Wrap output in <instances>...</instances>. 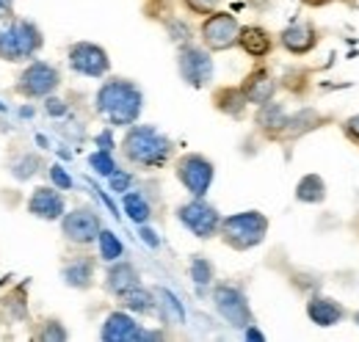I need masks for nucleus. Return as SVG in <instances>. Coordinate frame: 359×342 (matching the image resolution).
I'll list each match as a JSON object with an SVG mask.
<instances>
[{
  "label": "nucleus",
  "instance_id": "f257e3e1",
  "mask_svg": "<svg viewBox=\"0 0 359 342\" xmlns=\"http://www.w3.org/2000/svg\"><path fill=\"white\" fill-rule=\"evenodd\" d=\"M144 108V94L133 81L111 78L97 91V114L111 128H130L138 122Z\"/></svg>",
  "mask_w": 359,
  "mask_h": 342
},
{
  "label": "nucleus",
  "instance_id": "f03ea898",
  "mask_svg": "<svg viewBox=\"0 0 359 342\" xmlns=\"http://www.w3.org/2000/svg\"><path fill=\"white\" fill-rule=\"evenodd\" d=\"M122 152L138 169H163L175 155V141L152 125H130Z\"/></svg>",
  "mask_w": 359,
  "mask_h": 342
},
{
  "label": "nucleus",
  "instance_id": "7ed1b4c3",
  "mask_svg": "<svg viewBox=\"0 0 359 342\" xmlns=\"http://www.w3.org/2000/svg\"><path fill=\"white\" fill-rule=\"evenodd\" d=\"M219 235L229 249L235 252H249L255 246H260L269 235V218L257 210H246V213H235L229 218H222Z\"/></svg>",
  "mask_w": 359,
  "mask_h": 342
},
{
  "label": "nucleus",
  "instance_id": "20e7f679",
  "mask_svg": "<svg viewBox=\"0 0 359 342\" xmlns=\"http://www.w3.org/2000/svg\"><path fill=\"white\" fill-rule=\"evenodd\" d=\"M177 221L199 240H208L213 235H219L222 226V215L213 205L205 202V196H194L191 202L180 205L177 207Z\"/></svg>",
  "mask_w": 359,
  "mask_h": 342
},
{
  "label": "nucleus",
  "instance_id": "39448f33",
  "mask_svg": "<svg viewBox=\"0 0 359 342\" xmlns=\"http://www.w3.org/2000/svg\"><path fill=\"white\" fill-rule=\"evenodd\" d=\"M177 179L185 185V191L191 196H205L213 185V177H216V166L205 158V155H196V152H188L182 155L175 166Z\"/></svg>",
  "mask_w": 359,
  "mask_h": 342
},
{
  "label": "nucleus",
  "instance_id": "423d86ee",
  "mask_svg": "<svg viewBox=\"0 0 359 342\" xmlns=\"http://www.w3.org/2000/svg\"><path fill=\"white\" fill-rule=\"evenodd\" d=\"M202 42L210 53H224L229 47L238 44L241 36V22L235 20V14L229 11H213L208 14V20L202 22Z\"/></svg>",
  "mask_w": 359,
  "mask_h": 342
},
{
  "label": "nucleus",
  "instance_id": "0eeeda50",
  "mask_svg": "<svg viewBox=\"0 0 359 342\" xmlns=\"http://www.w3.org/2000/svg\"><path fill=\"white\" fill-rule=\"evenodd\" d=\"M177 69H180V78L188 86L205 88V86L213 81V58H210V50L196 47V44L180 47Z\"/></svg>",
  "mask_w": 359,
  "mask_h": 342
},
{
  "label": "nucleus",
  "instance_id": "6e6552de",
  "mask_svg": "<svg viewBox=\"0 0 359 342\" xmlns=\"http://www.w3.org/2000/svg\"><path fill=\"white\" fill-rule=\"evenodd\" d=\"M58 86H61V72L47 61H34L22 69L17 81V91L28 100H39V97H50Z\"/></svg>",
  "mask_w": 359,
  "mask_h": 342
},
{
  "label": "nucleus",
  "instance_id": "1a4fd4ad",
  "mask_svg": "<svg viewBox=\"0 0 359 342\" xmlns=\"http://www.w3.org/2000/svg\"><path fill=\"white\" fill-rule=\"evenodd\" d=\"M67 58H69V67L83 78H105L111 69L108 53L94 42H75L69 47Z\"/></svg>",
  "mask_w": 359,
  "mask_h": 342
},
{
  "label": "nucleus",
  "instance_id": "9d476101",
  "mask_svg": "<svg viewBox=\"0 0 359 342\" xmlns=\"http://www.w3.org/2000/svg\"><path fill=\"white\" fill-rule=\"evenodd\" d=\"M100 229H102L100 215L94 213V210H89V207H78L72 213L61 215V232L75 246H91V243H97Z\"/></svg>",
  "mask_w": 359,
  "mask_h": 342
},
{
  "label": "nucleus",
  "instance_id": "9b49d317",
  "mask_svg": "<svg viewBox=\"0 0 359 342\" xmlns=\"http://www.w3.org/2000/svg\"><path fill=\"white\" fill-rule=\"evenodd\" d=\"M213 303H216L219 315L224 317L229 326L246 329V326L252 323V306H249L246 296H243L238 287H232V285H219V287L213 290Z\"/></svg>",
  "mask_w": 359,
  "mask_h": 342
},
{
  "label": "nucleus",
  "instance_id": "f8f14e48",
  "mask_svg": "<svg viewBox=\"0 0 359 342\" xmlns=\"http://www.w3.org/2000/svg\"><path fill=\"white\" fill-rule=\"evenodd\" d=\"M279 44L290 53V55H307L318 47V28L313 22H290L282 34Z\"/></svg>",
  "mask_w": 359,
  "mask_h": 342
},
{
  "label": "nucleus",
  "instance_id": "ddd939ff",
  "mask_svg": "<svg viewBox=\"0 0 359 342\" xmlns=\"http://www.w3.org/2000/svg\"><path fill=\"white\" fill-rule=\"evenodd\" d=\"M100 337L108 342H133V340H147V331L135 323L128 312H111L102 323Z\"/></svg>",
  "mask_w": 359,
  "mask_h": 342
},
{
  "label": "nucleus",
  "instance_id": "4468645a",
  "mask_svg": "<svg viewBox=\"0 0 359 342\" xmlns=\"http://www.w3.org/2000/svg\"><path fill=\"white\" fill-rule=\"evenodd\" d=\"M64 210H67V205H64V196L55 185L53 188H36L28 199V213L42 218V221H55V218L64 215Z\"/></svg>",
  "mask_w": 359,
  "mask_h": 342
},
{
  "label": "nucleus",
  "instance_id": "2eb2a0df",
  "mask_svg": "<svg viewBox=\"0 0 359 342\" xmlns=\"http://www.w3.org/2000/svg\"><path fill=\"white\" fill-rule=\"evenodd\" d=\"M241 91H243V97H246V102L249 105H266L273 100V94H276V81H273V75H271L269 69H255V72H249L246 75V81L241 83Z\"/></svg>",
  "mask_w": 359,
  "mask_h": 342
},
{
  "label": "nucleus",
  "instance_id": "dca6fc26",
  "mask_svg": "<svg viewBox=\"0 0 359 342\" xmlns=\"http://www.w3.org/2000/svg\"><path fill=\"white\" fill-rule=\"evenodd\" d=\"M307 317L320 329H332L346 317V309L340 301L329 299V296H313L307 301Z\"/></svg>",
  "mask_w": 359,
  "mask_h": 342
},
{
  "label": "nucleus",
  "instance_id": "f3484780",
  "mask_svg": "<svg viewBox=\"0 0 359 342\" xmlns=\"http://www.w3.org/2000/svg\"><path fill=\"white\" fill-rule=\"evenodd\" d=\"M141 285V279H138V271H135L130 262H122V259H116L111 268H108V276H105V287H108V293L111 296H116V299H122L125 293H130Z\"/></svg>",
  "mask_w": 359,
  "mask_h": 342
},
{
  "label": "nucleus",
  "instance_id": "a211bd4d",
  "mask_svg": "<svg viewBox=\"0 0 359 342\" xmlns=\"http://www.w3.org/2000/svg\"><path fill=\"white\" fill-rule=\"evenodd\" d=\"M238 44L246 55L252 58H266L273 50V39L266 28L260 25H241V36H238Z\"/></svg>",
  "mask_w": 359,
  "mask_h": 342
},
{
  "label": "nucleus",
  "instance_id": "6ab92c4d",
  "mask_svg": "<svg viewBox=\"0 0 359 342\" xmlns=\"http://www.w3.org/2000/svg\"><path fill=\"white\" fill-rule=\"evenodd\" d=\"M287 119H290V114L285 111V105L273 102V100L260 105V111H257V128L263 130L269 138H282L285 130H287Z\"/></svg>",
  "mask_w": 359,
  "mask_h": 342
},
{
  "label": "nucleus",
  "instance_id": "aec40b11",
  "mask_svg": "<svg viewBox=\"0 0 359 342\" xmlns=\"http://www.w3.org/2000/svg\"><path fill=\"white\" fill-rule=\"evenodd\" d=\"M61 276H64V282L69 287L86 290V287H91V282H94V259L91 256H75V259H69L64 265Z\"/></svg>",
  "mask_w": 359,
  "mask_h": 342
},
{
  "label": "nucleus",
  "instance_id": "412c9836",
  "mask_svg": "<svg viewBox=\"0 0 359 342\" xmlns=\"http://www.w3.org/2000/svg\"><path fill=\"white\" fill-rule=\"evenodd\" d=\"M213 105L226 114V116H232V119H241L243 114H246V97H243V91L238 88V86H222L216 94H213Z\"/></svg>",
  "mask_w": 359,
  "mask_h": 342
},
{
  "label": "nucleus",
  "instance_id": "4be33fe9",
  "mask_svg": "<svg viewBox=\"0 0 359 342\" xmlns=\"http://www.w3.org/2000/svg\"><path fill=\"white\" fill-rule=\"evenodd\" d=\"M296 199L304 202V205H320V202H326V182H323V177H318V174L302 177L299 185H296Z\"/></svg>",
  "mask_w": 359,
  "mask_h": 342
},
{
  "label": "nucleus",
  "instance_id": "5701e85b",
  "mask_svg": "<svg viewBox=\"0 0 359 342\" xmlns=\"http://www.w3.org/2000/svg\"><path fill=\"white\" fill-rule=\"evenodd\" d=\"M0 58L3 61H22L20 42H17V22L14 20L0 22Z\"/></svg>",
  "mask_w": 359,
  "mask_h": 342
},
{
  "label": "nucleus",
  "instance_id": "b1692460",
  "mask_svg": "<svg viewBox=\"0 0 359 342\" xmlns=\"http://www.w3.org/2000/svg\"><path fill=\"white\" fill-rule=\"evenodd\" d=\"M125 213H128V218L130 221H135L138 226L141 224H147L149 218H152V205L147 202V196L141 193V191H130V193H125Z\"/></svg>",
  "mask_w": 359,
  "mask_h": 342
},
{
  "label": "nucleus",
  "instance_id": "393cba45",
  "mask_svg": "<svg viewBox=\"0 0 359 342\" xmlns=\"http://www.w3.org/2000/svg\"><path fill=\"white\" fill-rule=\"evenodd\" d=\"M122 303H125V309H130V312L149 315V312L155 309V296L138 285L135 290H130V293H125V296H122Z\"/></svg>",
  "mask_w": 359,
  "mask_h": 342
},
{
  "label": "nucleus",
  "instance_id": "a878e982",
  "mask_svg": "<svg viewBox=\"0 0 359 342\" xmlns=\"http://www.w3.org/2000/svg\"><path fill=\"white\" fill-rule=\"evenodd\" d=\"M97 246H100V256H102L105 262H116L119 256L125 254L122 240H119L111 229H100V235H97Z\"/></svg>",
  "mask_w": 359,
  "mask_h": 342
},
{
  "label": "nucleus",
  "instance_id": "bb28decb",
  "mask_svg": "<svg viewBox=\"0 0 359 342\" xmlns=\"http://www.w3.org/2000/svg\"><path fill=\"white\" fill-rule=\"evenodd\" d=\"M318 122H320V116L315 114L313 108L299 111V114H293V116L287 119V130H285V135H302V132H307V130L318 128Z\"/></svg>",
  "mask_w": 359,
  "mask_h": 342
},
{
  "label": "nucleus",
  "instance_id": "cd10ccee",
  "mask_svg": "<svg viewBox=\"0 0 359 342\" xmlns=\"http://www.w3.org/2000/svg\"><path fill=\"white\" fill-rule=\"evenodd\" d=\"M39 169H42V158H39V155H31V152L20 155V158L11 163V174H14L17 179H31Z\"/></svg>",
  "mask_w": 359,
  "mask_h": 342
},
{
  "label": "nucleus",
  "instance_id": "c85d7f7f",
  "mask_svg": "<svg viewBox=\"0 0 359 342\" xmlns=\"http://www.w3.org/2000/svg\"><path fill=\"white\" fill-rule=\"evenodd\" d=\"M191 279L196 282V285H210L213 282V265L205 259V256H194L191 259Z\"/></svg>",
  "mask_w": 359,
  "mask_h": 342
},
{
  "label": "nucleus",
  "instance_id": "c756f323",
  "mask_svg": "<svg viewBox=\"0 0 359 342\" xmlns=\"http://www.w3.org/2000/svg\"><path fill=\"white\" fill-rule=\"evenodd\" d=\"M89 166L97 171V174H102V177H111V174L116 171V163H114V158H111L108 149H97L89 158Z\"/></svg>",
  "mask_w": 359,
  "mask_h": 342
},
{
  "label": "nucleus",
  "instance_id": "7c9ffc66",
  "mask_svg": "<svg viewBox=\"0 0 359 342\" xmlns=\"http://www.w3.org/2000/svg\"><path fill=\"white\" fill-rule=\"evenodd\" d=\"M182 3H185V8L194 11V14H213L222 0H182Z\"/></svg>",
  "mask_w": 359,
  "mask_h": 342
},
{
  "label": "nucleus",
  "instance_id": "2f4dec72",
  "mask_svg": "<svg viewBox=\"0 0 359 342\" xmlns=\"http://www.w3.org/2000/svg\"><path fill=\"white\" fill-rule=\"evenodd\" d=\"M39 340H67V331L58 320H47L45 329L39 331Z\"/></svg>",
  "mask_w": 359,
  "mask_h": 342
},
{
  "label": "nucleus",
  "instance_id": "473e14b6",
  "mask_svg": "<svg viewBox=\"0 0 359 342\" xmlns=\"http://www.w3.org/2000/svg\"><path fill=\"white\" fill-rule=\"evenodd\" d=\"M50 179H53V185L61 188V191H69V188H72V177L61 169V166H53V169H50Z\"/></svg>",
  "mask_w": 359,
  "mask_h": 342
},
{
  "label": "nucleus",
  "instance_id": "72a5a7b5",
  "mask_svg": "<svg viewBox=\"0 0 359 342\" xmlns=\"http://www.w3.org/2000/svg\"><path fill=\"white\" fill-rule=\"evenodd\" d=\"M108 179H111V188H114L116 193H128V188H130V174H125V171H114Z\"/></svg>",
  "mask_w": 359,
  "mask_h": 342
},
{
  "label": "nucleus",
  "instance_id": "f704fd0d",
  "mask_svg": "<svg viewBox=\"0 0 359 342\" xmlns=\"http://www.w3.org/2000/svg\"><path fill=\"white\" fill-rule=\"evenodd\" d=\"M343 132L354 141V144H359V114H354V116H348L346 122H343Z\"/></svg>",
  "mask_w": 359,
  "mask_h": 342
},
{
  "label": "nucleus",
  "instance_id": "c9c22d12",
  "mask_svg": "<svg viewBox=\"0 0 359 342\" xmlns=\"http://www.w3.org/2000/svg\"><path fill=\"white\" fill-rule=\"evenodd\" d=\"M45 111H47V114H50V116H64V114H67V105H64V100H55V97H47Z\"/></svg>",
  "mask_w": 359,
  "mask_h": 342
},
{
  "label": "nucleus",
  "instance_id": "e433bc0d",
  "mask_svg": "<svg viewBox=\"0 0 359 342\" xmlns=\"http://www.w3.org/2000/svg\"><path fill=\"white\" fill-rule=\"evenodd\" d=\"M138 235H141V240H144L147 246H152V249H158V246H161V240L155 238V232H152L149 226H144V224H141V229H138Z\"/></svg>",
  "mask_w": 359,
  "mask_h": 342
},
{
  "label": "nucleus",
  "instance_id": "4c0bfd02",
  "mask_svg": "<svg viewBox=\"0 0 359 342\" xmlns=\"http://www.w3.org/2000/svg\"><path fill=\"white\" fill-rule=\"evenodd\" d=\"M97 144H100V149H114V138H111V132H100V138H97Z\"/></svg>",
  "mask_w": 359,
  "mask_h": 342
},
{
  "label": "nucleus",
  "instance_id": "58836bf2",
  "mask_svg": "<svg viewBox=\"0 0 359 342\" xmlns=\"http://www.w3.org/2000/svg\"><path fill=\"white\" fill-rule=\"evenodd\" d=\"M11 14V0H0V20H6Z\"/></svg>",
  "mask_w": 359,
  "mask_h": 342
},
{
  "label": "nucleus",
  "instance_id": "ea45409f",
  "mask_svg": "<svg viewBox=\"0 0 359 342\" xmlns=\"http://www.w3.org/2000/svg\"><path fill=\"white\" fill-rule=\"evenodd\" d=\"M354 320H357V326H359V312H357V315H354Z\"/></svg>",
  "mask_w": 359,
  "mask_h": 342
}]
</instances>
